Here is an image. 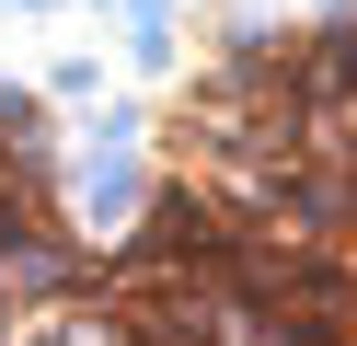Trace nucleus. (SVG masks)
I'll use <instances>...</instances> for the list:
<instances>
[{
	"instance_id": "1",
	"label": "nucleus",
	"mask_w": 357,
	"mask_h": 346,
	"mask_svg": "<svg viewBox=\"0 0 357 346\" xmlns=\"http://www.w3.org/2000/svg\"><path fill=\"white\" fill-rule=\"evenodd\" d=\"M81 300H93V254L47 219V196H24L12 219H0V323L12 312L47 323V312H81Z\"/></svg>"
},
{
	"instance_id": "2",
	"label": "nucleus",
	"mask_w": 357,
	"mask_h": 346,
	"mask_svg": "<svg viewBox=\"0 0 357 346\" xmlns=\"http://www.w3.org/2000/svg\"><path fill=\"white\" fill-rule=\"evenodd\" d=\"M24 12H47V0H24Z\"/></svg>"
}]
</instances>
